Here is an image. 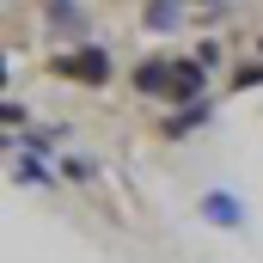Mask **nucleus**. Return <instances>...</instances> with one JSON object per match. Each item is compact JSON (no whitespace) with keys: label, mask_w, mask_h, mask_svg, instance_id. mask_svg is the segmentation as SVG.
I'll use <instances>...</instances> for the list:
<instances>
[{"label":"nucleus","mask_w":263,"mask_h":263,"mask_svg":"<svg viewBox=\"0 0 263 263\" xmlns=\"http://www.w3.org/2000/svg\"><path fill=\"white\" fill-rule=\"evenodd\" d=\"M55 73L62 80H73V86H110V49L104 43H80V49H67V55H55Z\"/></svg>","instance_id":"nucleus-1"},{"label":"nucleus","mask_w":263,"mask_h":263,"mask_svg":"<svg viewBox=\"0 0 263 263\" xmlns=\"http://www.w3.org/2000/svg\"><path fill=\"white\" fill-rule=\"evenodd\" d=\"M208 98V67L196 62V55H172V104H202Z\"/></svg>","instance_id":"nucleus-2"},{"label":"nucleus","mask_w":263,"mask_h":263,"mask_svg":"<svg viewBox=\"0 0 263 263\" xmlns=\"http://www.w3.org/2000/svg\"><path fill=\"white\" fill-rule=\"evenodd\" d=\"M202 220H208V227L239 233V227H245V202L233 196V190H208V196H202Z\"/></svg>","instance_id":"nucleus-3"},{"label":"nucleus","mask_w":263,"mask_h":263,"mask_svg":"<svg viewBox=\"0 0 263 263\" xmlns=\"http://www.w3.org/2000/svg\"><path fill=\"white\" fill-rule=\"evenodd\" d=\"M202 123H208V98H202V104H190V110H172V117L159 123V135H165V141H184V135H196Z\"/></svg>","instance_id":"nucleus-4"},{"label":"nucleus","mask_w":263,"mask_h":263,"mask_svg":"<svg viewBox=\"0 0 263 263\" xmlns=\"http://www.w3.org/2000/svg\"><path fill=\"white\" fill-rule=\"evenodd\" d=\"M43 18H49V25H62V37H73V49H80V43H92V37H86V12H80V6H43Z\"/></svg>","instance_id":"nucleus-5"},{"label":"nucleus","mask_w":263,"mask_h":263,"mask_svg":"<svg viewBox=\"0 0 263 263\" xmlns=\"http://www.w3.org/2000/svg\"><path fill=\"white\" fill-rule=\"evenodd\" d=\"M135 92H165L172 98V62H141L135 67Z\"/></svg>","instance_id":"nucleus-6"},{"label":"nucleus","mask_w":263,"mask_h":263,"mask_svg":"<svg viewBox=\"0 0 263 263\" xmlns=\"http://www.w3.org/2000/svg\"><path fill=\"white\" fill-rule=\"evenodd\" d=\"M12 178H18V184H31V190H43V184H55V178H49V165H43L37 153H18V159H12Z\"/></svg>","instance_id":"nucleus-7"},{"label":"nucleus","mask_w":263,"mask_h":263,"mask_svg":"<svg viewBox=\"0 0 263 263\" xmlns=\"http://www.w3.org/2000/svg\"><path fill=\"white\" fill-rule=\"evenodd\" d=\"M184 12L178 6H141V25H153V31H165V25H178Z\"/></svg>","instance_id":"nucleus-8"},{"label":"nucleus","mask_w":263,"mask_h":263,"mask_svg":"<svg viewBox=\"0 0 263 263\" xmlns=\"http://www.w3.org/2000/svg\"><path fill=\"white\" fill-rule=\"evenodd\" d=\"M62 178H73V184H92V159H73V153H67V159H62Z\"/></svg>","instance_id":"nucleus-9"},{"label":"nucleus","mask_w":263,"mask_h":263,"mask_svg":"<svg viewBox=\"0 0 263 263\" xmlns=\"http://www.w3.org/2000/svg\"><path fill=\"white\" fill-rule=\"evenodd\" d=\"M233 86H239V92H251V86H263V67H239V73H233Z\"/></svg>","instance_id":"nucleus-10"},{"label":"nucleus","mask_w":263,"mask_h":263,"mask_svg":"<svg viewBox=\"0 0 263 263\" xmlns=\"http://www.w3.org/2000/svg\"><path fill=\"white\" fill-rule=\"evenodd\" d=\"M196 62H202V67L220 62V43H214V37H202V43H196Z\"/></svg>","instance_id":"nucleus-11"}]
</instances>
